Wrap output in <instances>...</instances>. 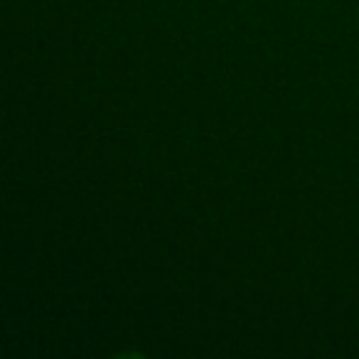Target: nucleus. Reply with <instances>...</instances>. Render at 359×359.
<instances>
[]
</instances>
